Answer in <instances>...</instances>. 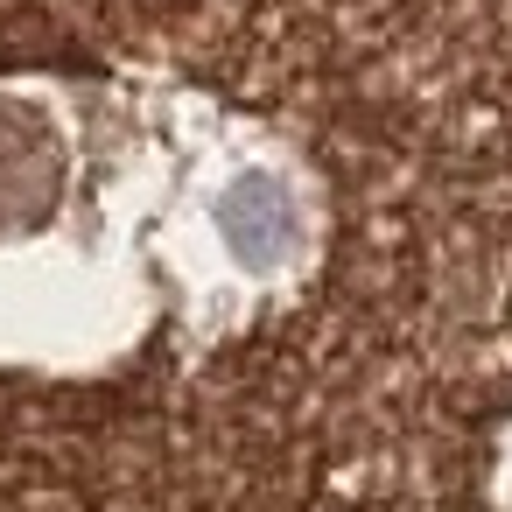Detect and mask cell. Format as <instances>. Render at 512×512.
I'll return each mask as SVG.
<instances>
[{
    "instance_id": "1",
    "label": "cell",
    "mask_w": 512,
    "mask_h": 512,
    "mask_svg": "<svg viewBox=\"0 0 512 512\" xmlns=\"http://www.w3.org/2000/svg\"><path fill=\"white\" fill-rule=\"evenodd\" d=\"M330 183L274 120L162 71H0V372L211 358L330 260Z\"/></svg>"
},
{
    "instance_id": "2",
    "label": "cell",
    "mask_w": 512,
    "mask_h": 512,
    "mask_svg": "<svg viewBox=\"0 0 512 512\" xmlns=\"http://www.w3.org/2000/svg\"><path fill=\"white\" fill-rule=\"evenodd\" d=\"M491 512H512V421L491 442Z\"/></svg>"
}]
</instances>
